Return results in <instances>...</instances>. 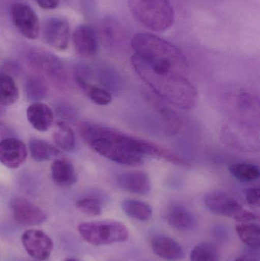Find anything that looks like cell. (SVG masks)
Listing matches in <instances>:
<instances>
[{"label": "cell", "instance_id": "18", "mask_svg": "<svg viewBox=\"0 0 260 261\" xmlns=\"http://www.w3.org/2000/svg\"><path fill=\"white\" fill-rule=\"evenodd\" d=\"M125 29L115 18L107 17L100 24V35L106 44H114L121 42L125 38Z\"/></svg>", "mask_w": 260, "mask_h": 261}, {"label": "cell", "instance_id": "25", "mask_svg": "<svg viewBox=\"0 0 260 261\" xmlns=\"http://www.w3.org/2000/svg\"><path fill=\"white\" fill-rule=\"evenodd\" d=\"M26 96L27 99L34 102H39L45 99L48 93L47 84L40 76H29L24 85Z\"/></svg>", "mask_w": 260, "mask_h": 261}, {"label": "cell", "instance_id": "28", "mask_svg": "<svg viewBox=\"0 0 260 261\" xmlns=\"http://www.w3.org/2000/svg\"><path fill=\"white\" fill-rule=\"evenodd\" d=\"M157 107L166 132L172 135L179 133L182 128V121L178 115L165 106L157 105Z\"/></svg>", "mask_w": 260, "mask_h": 261}, {"label": "cell", "instance_id": "20", "mask_svg": "<svg viewBox=\"0 0 260 261\" xmlns=\"http://www.w3.org/2000/svg\"><path fill=\"white\" fill-rule=\"evenodd\" d=\"M122 208L125 214L135 220L147 222L152 217V208L149 204L137 199H125Z\"/></svg>", "mask_w": 260, "mask_h": 261}, {"label": "cell", "instance_id": "9", "mask_svg": "<svg viewBox=\"0 0 260 261\" xmlns=\"http://www.w3.org/2000/svg\"><path fill=\"white\" fill-rule=\"evenodd\" d=\"M70 33V25L64 18H50L44 24L43 35L46 42L58 50H65L68 47Z\"/></svg>", "mask_w": 260, "mask_h": 261}, {"label": "cell", "instance_id": "11", "mask_svg": "<svg viewBox=\"0 0 260 261\" xmlns=\"http://www.w3.org/2000/svg\"><path fill=\"white\" fill-rule=\"evenodd\" d=\"M151 248L156 255L166 261H180L185 257L183 247L172 238L164 234H157L153 237Z\"/></svg>", "mask_w": 260, "mask_h": 261}, {"label": "cell", "instance_id": "33", "mask_svg": "<svg viewBox=\"0 0 260 261\" xmlns=\"http://www.w3.org/2000/svg\"><path fill=\"white\" fill-rule=\"evenodd\" d=\"M235 261H256L251 260V259L244 258V257H240V258L236 259Z\"/></svg>", "mask_w": 260, "mask_h": 261}, {"label": "cell", "instance_id": "24", "mask_svg": "<svg viewBox=\"0 0 260 261\" xmlns=\"http://www.w3.org/2000/svg\"><path fill=\"white\" fill-rule=\"evenodd\" d=\"M237 234L241 241L250 248H259L260 246V228L256 224L242 222L237 225Z\"/></svg>", "mask_w": 260, "mask_h": 261}, {"label": "cell", "instance_id": "8", "mask_svg": "<svg viewBox=\"0 0 260 261\" xmlns=\"http://www.w3.org/2000/svg\"><path fill=\"white\" fill-rule=\"evenodd\" d=\"M14 219L20 225L36 226L47 221V216L35 204L24 198H15L11 203Z\"/></svg>", "mask_w": 260, "mask_h": 261}, {"label": "cell", "instance_id": "12", "mask_svg": "<svg viewBox=\"0 0 260 261\" xmlns=\"http://www.w3.org/2000/svg\"><path fill=\"white\" fill-rule=\"evenodd\" d=\"M75 50L81 56L91 57L99 48L97 35L91 26L80 24L75 29L73 36Z\"/></svg>", "mask_w": 260, "mask_h": 261}, {"label": "cell", "instance_id": "15", "mask_svg": "<svg viewBox=\"0 0 260 261\" xmlns=\"http://www.w3.org/2000/svg\"><path fill=\"white\" fill-rule=\"evenodd\" d=\"M26 115L29 123L38 132H47L53 122L51 109L43 102H35L29 106Z\"/></svg>", "mask_w": 260, "mask_h": 261}, {"label": "cell", "instance_id": "4", "mask_svg": "<svg viewBox=\"0 0 260 261\" xmlns=\"http://www.w3.org/2000/svg\"><path fill=\"white\" fill-rule=\"evenodd\" d=\"M78 231L85 242L95 246L121 243L129 239L126 225L114 220L83 222L79 224Z\"/></svg>", "mask_w": 260, "mask_h": 261}, {"label": "cell", "instance_id": "5", "mask_svg": "<svg viewBox=\"0 0 260 261\" xmlns=\"http://www.w3.org/2000/svg\"><path fill=\"white\" fill-rule=\"evenodd\" d=\"M205 204L208 210L218 216L230 218L241 222L255 220L254 213L244 208L235 198L224 192H211L205 196Z\"/></svg>", "mask_w": 260, "mask_h": 261}, {"label": "cell", "instance_id": "23", "mask_svg": "<svg viewBox=\"0 0 260 261\" xmlns=\"http://www.w3.org/2000/svg\"><path fill=\"white\" fill-rule=\"evenodd\" d=\"M53 141L60 148L67 151H71L76 145L73 130L65 122H59L56 124V129L53 134Z\"/></svg>", "mask_w": 260, "mask_h": 261}, {"label": "cell", "instance_id": "26", "mask_svg": "<svg viewBox=\"0 0 260 261\" xmlns=\"http://www.w3.org/2000/svg\"><path fill=\"white\" fill-rule=\"evenodd\" d=\"M229 173L240 182H248L256 180L259 176L257 166L250 164H234L229 166Z\"/></svg>", "mask_w": 260, "mask_h": 261}, {"label": "cell", "instance_id": "32", "mask_svg": "<svg viewBox=\"0 0 260 261\" xmlns=\"http://www.w3.org/2000/svg\"><path fill=\"white\" fill-rule=\"evenodd\" d=\"M5 112H6V110H5V107H3V106L0 103V117H2V116L5 114Z\"/></svg>", "mask_w": 260, "mask_h": 261}, {"label": "cell", "instance_id": "10", "mask_svg": "<svg viewBox=\"0 0 260 261\" xmlns=\"http://www.w3.org/2000/svg\"><path fill=\"white\" fill-rule=\"evenodd\" d=\"M27 156L25 144L15 138L0 141V163L8 168L16 169L25 162Z\"/></svg>", "mask_w": 260, "mask_h": 261}, {"label": "cell", "instance_id": "3", "mask_svg": "<svg viewBox=\"0 0 260 261\" xmlns=\"http://www.w3.org/2000/svg\"><path fill=\"white\" fill-rule=\"evenodd\" d=\"M134 18L143 26L157 32H163L172 25L174 9L169 0H128Z\"/></svg>", "mask_w": 260, "mask_h": 261}, {"label": "cell", "instance_id": "16", "mask_svg": "<svg viewBox=\"0 0 260 261\" xmlns=\"http://www.w3.org/2000/svg\"><path fill=\"white\" fill-rule=\"evenodd\" d=\"M51 176L53 182L61 187H71L77 181V174L72 163L66 159H56L52 163Z\"/></svg>", "mask_w": 260, "mask_h": 261}, {"label": "cell", "instance_id": "7", "mask_svg": "<svg viewBox=\"0 0 260 261\" xmlns=\"http://www.w3.org/2000/svg\"><path fill=\"white\" fill-rule=\"evenodd\" d=\"M12 22L18 32L27 39H36L39 35L40 23L32 8L23 3H15L11 9Z\"/></svg>", "mask_w": 260, "mask_h": 261}, {"label": "cell", "instance_id": "14", "mask_svg": "<svg viewBox=\"0 0 260 261\" xmlns=\"http://www.w3.org/2000/svg\"><path fill=\"white\" fill-rule=\"evenodd\" d=\"M117 184L122 190L134 194L145 195L151 190V179L143 172H130L119 175Z\"/></svg>", "mask_w": 260, "mask_h": 261}, {"label": "cell", "instance_id": "21", "mask_svg": "<svg viewBox=\"0 0 260 261\" xmlns=\"http://www.w3.org/2000/svg\"><path fill=\"white\" fill-rule=\"evenodd\" d=\"M29 150L32 158L38 162L50 161L60 154V150L54 146L40 139L31 140L29 141Z\"/></svg>", "mask_w": 260, "mask_h": 261}, {"label": "cell", "instance_id": "30", "mask_svg": "<svg viewBox=\"0 0 260 261\" xmlns=\"http://www.w3.org/2000/svg\"><path fill=\"white\" fill-rule=\"evenodd\" d=\"M245 197L247 202L253 206H259L260 192L257 188H249L245 190Z\"/></svg>", "mask_w": 260, "mask_h": 261}, {"label": "cell", "instance_id": "17", "mask_svg": "<svg viewBox=\"0 0 260 261\" xmlns=\"http://www.w3.org/2000/svg\"><path fill=\"white\" fill-rule=\"evenodd\" d=\"M32 62L35 67L46 72L53 79H64L63 66L53 55L45 53H35L32 56Z\"/></svg>", "mask_w": 260, "mask_h": 261}, {"label": "cell", "instance_id": "27", "mask_svg": "<svg viewBox=\"0 0 260 261\" xmlns=\"http://www.w3.org/2000/svg\"><path fill=\"white\" fill-rule=\"evenodd\" d=\"M191 261H220L218 248L209 242H201L194 247L191 251Z\"/></svg>", "mask_w": 260, "mask_h": 261}, {"label": "cell", "instance_id": "13", "mask_svg": "<svg viewBox=\"0 0 260 261\" xmlns=\"http://www.w3.org/2000/svg\"><path fill=\"white\" fill-rule=\"evenodd\" d=\"M168 223L180 231H189L197 226V219L192 212L180 204H174L166 212Z\"/></svg>", "mask_w": 260, "mask_h": 261}, {"label": "cell", "instance_id": "34", "mask_svg": "<svg viewBox=\"0 0 260 261\" xmlns=\"http://www.w3.org/2000/svg\"><path fill=\"white\" fill-rule=\"evenodd\" d=\"M66 261H79V260H76V259L70 258V259H68V260H67Z\"/></svg>", "mask_w": 260, "mask_h": 261}, {"label": "cell", "instance_id": "1", "mask_svg": "<svg viewBox=\"0 0 260 261\" xmlns=\"http://www.w3.org/2000/svg\"><path fill=\"white\" fill-rule=\"evenodd\" d=\"M131 44L134 70L159 97L183 110L195 107L198 92L187 76V58L177 45L148 32L136 34Z\"/></svg>", "mask_w": 260, "mask_h": 261}, {"label": "cell", "instance_id": "2", "mask_svg": "<svg viewBox=\"0 0 260 261\" xmlns=\"http://www.w3.org/2000/svg\"><path fill=\"white\" fill-rule=\"evenodd\" d=\"M79 133L95 151L123 165H141L145 156H155L177 165L183 161V156L172 150L109 127L83 122L79 127Z\"/></svg>", "mask_w": 260, "mask_h": 261}, {"label": "cell", "instance_id": "19", "mask_svg": "<svg viewBox=\"0 0 260 261\" xmlns=\"http://www.w3.org/2000/svg\"><path fill=\"white\" fill-rule=\"evenodd\" d=\"M76 81L78 86L94 103L99 106H108L111 102V94L105 89L90 84L84 76L80 75L76 76Z\"/></svg>", "mask_w": 260, "mask_h": 261}, {"label": "cell", "instance_id": "6", "mask_svg": "<svg viewBox=\"0 0 260 261\" xmlns=\"http://www.w3.org/2000/svg\"><path fill=\"white\" fill-rule=\"evenodd\" d=\"M21 243L27 254L39 261L49 258L53 249V241L41 230H27L21 236Z\"/></svg>", "mask_w": 260, "mask_h": 261}, {"label": "cell", "instance_id": "29", "mask_svg": "<svg viewBox=\"0 0 260 261\" xmlns=\"http://www.w3.org/2000/svg\"><path fill=\"white\" fill-rule=\"evenodd\" d=\"M76 208L86 216L91 217L100 216L102 206L100 201L96 198H83L76 202Z\"/></svg>", "mask_w": 260, "mask_h": 261}, {"label": "cell", "instance_id": "31", "mask_svg": "<svg viewBox=\"0 0 260 261\" xmlns=\"http://www.w3.org/2000/svg\"><path fill=\"white\" fill-rule=\"evenodd\" d=\"M40 7L44 9H53L57 7L59 0H34Z\"/></svg>", "mask_w": 260, "mask_h": 261}, {"label": "cell", "instance_id": "22", "mask_svg": "<svg viewBox=\"0 0 260 261\" xmlns=\"http://www.w3.org/2000/svg\"><path fill=\"white\" fill-rule=\"evenodd\" d=\"M19 92L15 81L7 74H0V103L3 107L13 105L18 101Z\"/></svg>", "mask_w": 260, "mask_h": 261}]
</instances>
